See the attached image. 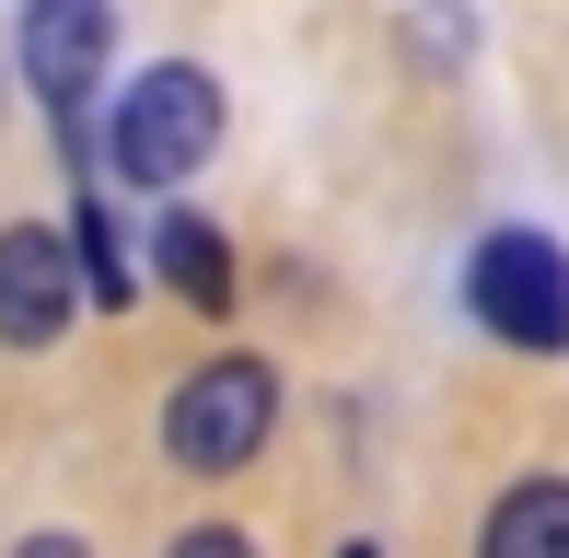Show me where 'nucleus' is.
Listing matches in <instances>:
<instances>
[{"label":"nucleus","mask_w":569,"mask_h":558,"mask_svg":"<svg viewBox=\"0 0 569 558\" xmlns=\"http://www.w3.org/2000/svg\"><path fill=\"white\" fill-rule=\"evenodd\" d=\"M210 151H221V82L210 70L163 59L117 93V175L128 187H187Z\"/></svg>","instance_id":"nucleus-1"},{"label":"nucleus","mask_w":569,"mask_h":558,"mask_svg":"<svg viewBox=\"0 0 569 558\" xmlns=\"http://www.w3.org/2000/svg\"><path fill=\"white\" fill-rule=\"evenodd\" d=\"M268 419H279L268 361H210V372H187V385H174V408H163V454H174L187 477H232V466H256Z\"/></svg>","instance_id":"nucleus-2"},{"label":"nucleus","mask_w":569,"mask_h":558,"mask_svg":"<svg viewBox=\"0 0 569 558\" xmlns=\"http://www.w3.org/2000/svg\"><path fill=\"white\" fill-rule=\"evenodd\" d=\"M465 302L500 349H569V257L547 233H488L465 257Z\"/></svg>","instance_id":"nucleus-3"},{"label":"nucleus","mask_w":569,"mask_h":558,"mask_svg":"<svg viewBox=\"0 0 569 558\" xmlns=\"http://www.w3.org/2000/svg\"><path fill=\"white\" fill-rule=\"evenodd\" d=\"M70 302H82L70 233H47V221H12V233H0V338H12V349H47V338L70 326Z\"/></svg>","instance_id":"nucleus-4"},{"label":"nucleus","mask_w":569,"mask_h":558,"mask_svg":"<svg viewBox=\"0 0 569 558\" xmlns=\"http://www.w3.org/2000/svg\"><path fill=\"white\" fill-rule=\"evenodd\" d=\"M106 47H117V12H106V0H23V82H36L59 117L93 93Z\"/></svg>","instance_id":"nucleus-5"},{"label":"nucleus","mask_w":569,"mask_h":558,"mask_svg":"<svg viewBox=\"0 0 569 558\" xmlns=\"http://www.w3.org/2000/svg\"><path fill=\"white\" fill-rule=\"evenodd\" d=\"M477 558H569V477H523V489L488 512Z\"/></svg>","instance_id":"nucleus-6"},{"label":"nucleus","mask_w":569,"mask_h":558,"mask_svg":"<svg viewBox=\"0 0 569 558\" xmlns=\"http://www.w3.org/2000/svg\"><path fill=\"white\" fill-rule=\"evenodd\" d=\"M151 268H163L174 291L198 302V315H221V302H232V245L210 233V221H187V210H163V233H151Z\"/></svg>","instance_id":"nucleus-7"},{"label":"nucleus","mask_w":569,"mask_h":558,"mask_svg":"<svg viewBox=\"0 0 569 558\" xmlns=\"http://www.w3.org/2000/svg\"><path fill=\"white\" fill-rule=\"evenodd\" d=\"M70 268H82V291L93 302H128L140 279H128V257H117V233H106V210H82V245H70Z\"/></svg>","instance_id":"nucleus-8"},{"label":"nucleus","mask_w":569,"mask_h":558,"mask_svg":"<svg viewBox=\"0 0 569 558\" xmlns=\"http://www.w3.org/2000/svg\"><path fill=\"white\" fill-rule=\"evenodd\" d=\"M163 558H256V547H244V536H232V524H198V536H174Z\"/></svg>","instance_id":"nucleus-9"},{"label":"nucleus","mask_w":569,"mask_h":558,"mask_svg":"<svg viewBox=\"0 0 569 558\" xmlns=\"http://www.w3.org/2000/svg\"><path fill=\"white\" fill-rule=\"evenodd\" d=\"M12 558H93V547H82V536H23Z\"/></svg>","instance_id":"nucleus-10"}]
</instances>
